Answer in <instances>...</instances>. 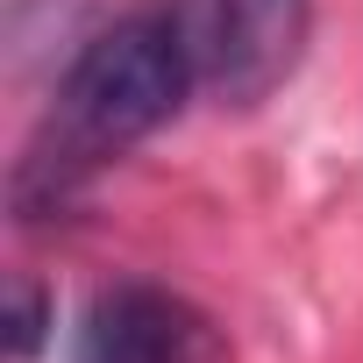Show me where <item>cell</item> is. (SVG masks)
<instances>
[{
	"label": "cell",
	"instance_id": "cell-1",
	"mask_svg": "<svg viewBox=\"0 0 363 363\" xmlns=\"http://www.w3.org/2000/svg\"><path fill=\"white\" fill-rule=\"evenodd\" d=\"M186 86H193V50L171 15H128L100 29L57 79L50 121L15 171L22 214H43V207L57 214L86 171L114 164L121 150H135L186 107Z\"/></svg>",
	"mask_w": 363,
	"mask_h": 363
},
{
	"label": "cell",
	"instance_id": "cell-2",
	"mask_svg": "<svg viewBox=\"0 0 363 363\" xmlns=\"http://www.w3.org/2000/svg\"><path fill=\"white\" fill-rule=\"evenodd\" d=\"M79 363H228V342L193 299L135 278L86 306Z\"/></svg>",
	"mask_w": 363,
	"mask_h": 363
},
{
	"label": "cell",
	"instance_id": "cell-3",
	"mask_svg": "<svg viewBox=\"0 0 363 363\" xmlns=\"http://www.w3.org/2000/svg\"><path fill=\"white\" fill-rule=\"evenodd\" d=\"M313 29V0H214V86L235 107L271 100Z\"/></svg>",
	"mask_w": 363,
	"mask_h": 363
},
{
	"label": "cell",
	"instance_id": "cell-4",
	"mask_svg": "<svg viewBox=\"0 0 363 363\" xmlns=\"http://www.w3.org/2000/svg\"><path fill=\"white\" fill-rule=\"evenodd\" d=\"M43 328H50V299L22 278V285H15V299H8V349L29 363V356L43 349Z\"/></svg>",
	"mask_w": 363,
	"mask_h": 363
}]
</instances>
